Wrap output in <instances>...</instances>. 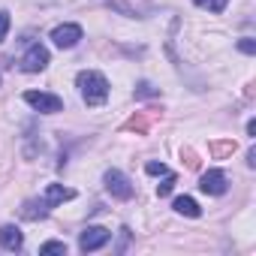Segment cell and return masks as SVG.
Returning <instances> with one entry per match:
<instances>
[{"mask_svg":"<svg viewBox=\"0 0 256 256\" xmlns=\"http://www.w3.org/2000/svg\"><path fill=\"white\" fill-rule=\"evenodd\" d=\"M76 84H78L82 100H84L88 106H102V102L108 100V82H106V76L96 72V70H82L78 78H76Z\"/></svg>","mask_w":256,"mask_h":256,"instance_id":"6da1fadb","label":"cell"},{"mask_svg":"<svg viewBox=\"0 0 256 256\" xmlns=\"http://www.w3.org/2000/svg\"><path fill=\"white\" fill-rule=\"evenodd\" d=\"M24 102L34 106V108L42 112V114H54V112L64 108V100L54 96V94H46V90H28V94H24Z\"/></svg>","mask_w":256,"mask_h":256,"instance_id":"7a4b0ae2","label":"cell"},{"mask_svg":"<svg viewBox=\"0 0 256 256\" xmlns=\"http://www.w3.org/2000/svg\"><path fill=\"white\" fill-rule=\"evenodd\" d=\"M18 66H22L24 72H42V70L48 66V48H46V46H40V42H34V46L22 54Z\"/></svg>","mask_w":256,"mask_h":256,"instance_id":"3957f363","label":"cell"},{"mask_svg":"<svg viewBox=\"0 0 256 256\" xmlns=\"http://www.w3.org/2000/svg\"><path fill=\"white\" fill-rule=\"evenodd\" d=\"M108 238H112V232H108L106 226H88V229L78 235V247H82L84 253H94V250L106 247Z\"/></svg>","mask_w":256,"mask_h":256,"instance_id":"277c9868","label":"cell"},{"mask_svg":"<svg viewBox=\"0 0 256 256\" xmlns=\"http://www.w3.org/2000/svg\"><path fill=\"white\" fill-rule=\"evenodd\" d=\"M102 181H106V190H108L114 199H130V196H133V184H130V178H126L124 172H118V169H108Z\"/></svg>","mask_w":256,"mask_h":256,"instance_id":"5b68a950","label":"cell"},{"mask_svg":"<svg viewBox=\"0 0 256 256\" xmlns=\"http://www.w3.org/2000/svg\"><path fill=\"white\" fill-rule=\"evenodd\" d=\"M82 36H84V34H82L78 24H60V28L52 30V42H54L58 48H76Z\"/></svg>","mask_w":256,"mask_h":256,"instance_id":"8992f818","label":"cell"},{"mask_svg":"<svg viewBox=\"0 0 256 256\" xmlns=\"http://www.w3.org/2000/svg\"><path fill=\"white\" fill-rule=\"evenodd\" d=\"M226 184H229L226 172H220V169H208V172L202 175V181H199V190L208 193V196H220V193H226Z\"/></svg>","mask_w":256,"mask_h":256,"instance_id":"52a82bcc","label":"cell"},{"mask_svg":"<svg viewBox=\"0 0 256 256\" xmlns=\"http://www.w3.org/2000/svg\"><path fill=\"white\" fill-rule=\"evenodd\" d=\"M70 199H76V190L72 187H64V184H48L46 187V205L48 208H54V205H60V202H70Z\"/></svg>","mask_w":256,"mask_h":256,"instance_id":"ba28073f","label":"cell"},{"mask_svg":"<svg viewBox=\"0 0 256 256\" xmlns=\"http://www.w3.org/2000/svg\"><path fill=\"white\" fill-rule=\"evenodd\" d=\"M22 244H24V235H22V229L18 226H0V247L4 250H22Z\"/></svg>","mask_w":256,"mask_h":256,"instance_id":"9c48e42d","label":"cell"},{"mask_svg":"<svg viewBox=\"0 0 256 256\" xmlns=\"http://www.w3.org/2000/svg\"><path fill=\"white\" fill-rule=\"evenodd\" d=\"M175 211L184 214V217H199V214H202V208H199L196 199H190V196H178V199H175Z\"/></svg>","mask_w":256,"mask_h":256,"instance_id":"30bf717a","label":"cell"},{"mask_svg":"<svg viewBox=\"0 0 256 256\" xmlns=\"http://www.w3.org/2000/svg\"><path fill=\"white\" fill-rule=\"evenodd\" d=\"M46 208H48L46 202H42V205H36V202H24V211H22V217H24V220H42V217L48 214Z\"/></svg>","mask_w":256,"mask_h":256,"instance_id":"8fae6325","label":"cell"},{"mask_svg":"<svg viewBox=\"0 0 256 256\" xmlns=\"http://www.w3.org/2000/svg\"><path fill=\"white\" fill-rule=\"evenodd\" d=\"M226 4H229V0H196V6H202V10H208V12H223Z\"/></svg>","mask_w":256,"mask_h":256,"instance_id":"7c38bea8","label":"cell"},{"mask_svg":"<svg viewBox=\"0 0 256 256\" xmlns=\"http://www.w3.org/2000/svg\"><path fill=\"white\" fill-rule=\"evenodd\" d=\"M175 181H178V178H175L172 172H166L163 184H157V196H169V193H172V187H175Z\"/></svg>","mask_w":256,"mask_h":256,"instance_id":"4fadbf2b","label":"cell"},{"mask_svg":"<svg viewBox=\"0 0 256 256\" xmlns=\"http://www.w3.org/2000/svg\"><path fill=\"white\" fill-rule=\"evenodd\" d=\"M40 253L46 256V253H66V244L64 241H46L42 247H40Z\"/></svg>","mask_w":256,"mask_h":256,"instance_id":"5bb4252c","label":"cell"},{"mask_svg":"<svg viewBox=\"0 0 256 256\" xmlns=\"http://www.w3.org/2000/svg\"><path fill=\"white\" fill-rule=\"evenodd\" d=\"M6 34H10V12L0 10V42L6 40Z\"/></svg>","mask_w":256,"mask_h":256,"instance_id":"9a60e30c","label":"cell"},{"mask_svg":"<svg viewBox=\"0 0 256 256\" xmlns=\"http://www.w3.org/2000/svg\"><path fill=\"white\" fill-rule=\"evenodd\" d=\"M238 48H241V52H244V54H256V42H253V40H250V36H244V40H241V42H238Z\"/></svg>","mask_w":256,"mask_h":256,"instance_id":"2e32d148","label":"cell"},{"mask_svg":"<svg viewBox=\"0 0 256 256\" xmlns=\"http://www.w3.org/2000/svg\"><path fill=\"white\" fill-rule=\"evenodd\" d=\"M145 172H148V175H166L169 169H166V163H148Z\"/></svg>","mask_w":256,"mask_h":256,"instance_id":"e0dca14e","label":"cell"},{"mask_svg":"<svg viewBox=\"0 0 256 256\" xmlns=\"http://www.w3.org/2000/svg\"><path fill=\"white\" fill-rule=\"evenodd\" d=\"M142 90H139V96H151V94H157V90H151V84H139Z\"/></svg>","mask_w":256,"mask_h":256,"instance_id":"ac0fdd59","label":"cell"}]
</instances>
